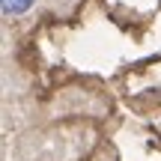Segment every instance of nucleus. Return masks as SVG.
<instances>
[{
    "mask_svg": "<svg viewBox=\"0 0 161 161\" xmlns=\"http://www.w3.org/2000/svg\"><path fill=\"white\" fill-rule=\"evenodd\" d=\"M0 6L6 15H18V12H27L33 6V0H0Z\"/></svg>",
    "mask_w": 161,
    "mask_h": 161,
    "instance_id": "nucleus-1",
    "label": "nucleus"
}]
</instances>
